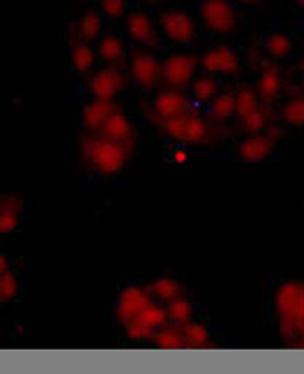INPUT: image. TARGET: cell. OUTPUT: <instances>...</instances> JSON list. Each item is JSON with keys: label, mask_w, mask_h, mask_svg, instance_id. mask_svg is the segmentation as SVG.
<instances>
[{"label": "cell", "mask_w": 304, "mask_h": 374, "mask_svg": "<svg viewBox=\"0 0 304 374\" xmlns=\"http://www.w3.org/2000/svg\"><path fill=\"white\" fill-rule=\"evenodd\" d=\"M130 142L108 141L101 136L87 138L83 143L85 158L92 161L96 169L103 174H114L121 171L130 156Z\"/></svg>", "instance_id": "6da1fadb"}, {"label": "cell", "mask_w": 304, "mask_h": 374, "mask_svg": "<svg viewBox=\"0 0 304 374\" xmlns=\"http://www.w3.org/2000/svg\"><path fill=\"white\" fill-rule=\"evenodd\" d=\"M280 315V327L285 338L291 340L300 333L304 322V284L286 283L276 297Z\"/></svg>", "instance_id": "7a4b0ae2"}, {"label": "cell", "mask_w": 304, "mask_h": 374, "mask_svg": "<svg viewBox=\"0 0 304 374\" xmlns=\"http://www.w3.org/2000/svg\"><path fill=\"white\" fill-rule=\"evenodd\" d=\"M201 17L207 28L218 34H230L236 26V14L227 0H204Z\"/></svg>", "instance_id": "3957f363"}, {"label": "cell", "mask_w": 304, "mask_h": 374, "mask_svg": "<svg viewBox=\"0 0 304 374\" xmlns=\"http://www.w3.org/2000/svg\"><path fill=\"white\" fill-rule=\"evenodd\" d=\"M196 67V58L190 55H172L161 65V76L172 89L189 85Z\"/></svg>", "instance_id": "277c9868"}, {"label": "cell", "mask_w": 304, "mask_h": 374, "mask_svg": "<svg viewBox=\"0 0 304 374\" xmlns=\"http://www.w3.org/2000/svg\"><path fill=\"white\" fill-rule=\"evenodd\" d=\"M125 78L114 67L99 70L90 81V92L96 99L111 101L123 89Z\"/></svg>", "instance_id": "5b68a950"}, {"label": "cell", "mask_w": 304, "mask_h": 374, "mask_svg": "<svg viewBox=\"0 0 304 374\" xmlns=\"http://www.w3.org/2000/svg\"><path fill=\"white\" fill-rule=\"evenodd\" d=\"M151 304V298L143 289L128 288L125 289L117 304V318L122 324H130L132 320L137 318V315L142 312L146 306Z\"/></svg>", "instance_id": "8992f818"}, {"label": "cell", "mask_w": 304, "mask_h": 374, "mask_svg": "<svg viewBox=\"0 0 304 374\" xmlns=\"http://www.w3.org/2000/svg\"><path fill=\"white\" fill-rule=\"evenodd\" d=\"M131 76L139 85L150 89L161 76V65L148 52H137L131 58Z\"/></svg>", "instance_id": "52a82bcc"}, {"label": "cell", "mask_w": 304, "mask_h": 374, "mask_svg": "<svg viewBox=\"0 0 304 374\" xmlns=\"http://www.w3.org/2000/svg\"><path fill=\"white\" fill-rule=\"evenodd\" d=\"M160 21L170 40L176 43H189L194 39L195 26L188 14L181 11H169L163 14Z\"/></svg>", "instance_id": "ba28073f"}, {"label": "cell", "mask_w": 304, "mask_h": 374, "mask_svg": "<svg viewBox=\"0 0 304 374\" xmlns=\"http://www.w3.org/2000/svg\"><path fill=\"white\" fill-rule=\"evenodd\" d=\"M190 102L186 96L178 92H165L160 93L154 102V114L159 117H180L188 114Z\"/></svg>", "instance_id": "9c48e42d"}, {"label": "cell", "mask_w": 304, "mask_h": 374, "mask_svg": "<svg viewBox=\"0 0 304 374\" xmlns=\"http://www.w3.org/2000/svg\"><path fill=\"white\" fill-rule=\"evenodd\" d=\"M274 145H276V141H274L272 136L254 134L241 145V157L245 161H250V163H259V161L270 156L274 149Z\"/></svg>", "instance_id": "30bf717a"}, {"label": "cell", "mask_w": 304, "mask_h": 374, "mask_svg": "<svg viewBox=\"0 0 304 374\" xmlns=\"http://www.w3.org/2000/svg\"><path fill=\"white\" fill-rule=\"evenodd\" d=\"M128 32L132 40L140 45L155 46L157 45V35H155L151 20L143 12H132L128 17Z\"/></svg>", "instance_id": "8fae6325"}, {"label": "cell", "mask_w": 304, "mask_h": 374, "mask_svg": "<svg viewBox=\"0 0 304 374\" xmlns=\"http://www.w3.org/2000/svg\"><path fill=\"white\" fill-rule=\"evenodd\" d=\"M116 113V105L111 101L96 99L92 104H88L84 108L83 121L85 127L90 131H98L102 128V125L107 122L108 117Z\"/></svg>", "instance_id": "7c38bea8"}, {"label": "cell", "mask_w": 304, "mask_h": 374, "mask_svg": "<svg viewBox=\"0 0 304 374\" xmlns=\"http://www.w3.org/2000/svg\"><path fill=\"white\" fill-rule=\"evenodd\" d=\"M98 136L108 138V141H116V142H130L132 131L131 125L127 117L122 113H113L111 114L107 122L102 125V128L98 131Z\"/></svg>", "instance_id": "4fadbf2b"}, {"label": "cell", "mask_w": 304, "mask_h": 374, "mask_svg": "<svg viewBox=\"0 0 304 374\" xmlns=\"http://www.w3.org/2000/svg\"><path fill=\"white\" fill-rule=\"evenodd\" d=\"M281 89V81L277 69L270 67L263 72V75L259 81V94H261L262 101L272 102L277 99Z\"/></svg>", "instance_id": "5bb4252c"}, {"label": "cell", "mask_w": 304, "mask_h": 374, "mask_svg": "<svg viewBox=\"0 0 304 374\" xmlns=\"http://www.w3.org/2000/svg\"><path fill=\"white\" fill-rule=\"evenodd\" d=\"M188 116L184 114L180 117H170V119H165V117H159L155 116L152 119L157 122L160 127L163 128V131L169 136L175 138V141H183L186 142V122H188Z\"/></svg>", "instance_id": "9a60e30c"}, {"label": "cell", "mask_w": 304, "mask_h": 374, "mask_svg": "<svg viewBox=\"0 0 304 374\" xmlns=\"http://www.w3.org/2000/svg\"><path fill=\"white\" fill-rule=\"evenodd\" d=\"M19 201L16 198H3L2 211H0V230L2 233H10L19 224Z\"/></svg>", "instance_id": "2e32d148"}, {"label": "cell", "mask_w": 304, "mask_h": 374, "mask_svg": "<svg viewBox=\"0 0 304 374\" xmlns=\"http://www.w3.org/2000/svg\"><path fill=\"white\" fill-rule=\"evenodd\" d=\"M181 329L186 338V349H204L209 342V333L203 326L188 321L181 324Z\"/></svg>", "instance_id": "e0dca14e"}, {"label": "cell", "mask_w": 304, "mask_h": 374, "mask_svg": "<svg viewBox=\"0 0 304 374\" xmlns=\"http://www.w3.org/2000/svg\"><path fill=\"white\" fill-rule=\"evenodd\" d=\"M281 117L289 125L304 127V96H295L281 107Z\"/></svg>", "instance_id": "ac0fdd59"}, {"label": "cell", "mask_w": 304, "mask_h": 374, "mask_svg": "<svg viewBox=\"0 0 304 374\" xmlns=\"http://www.w3.org/2000/svg\"><path fill=\"white\" fill-rule=\"evenodd\" d=\"M154 341L161 349L168 350L186 349V338H184V333L178 332L175 329L159 330V332L154 335Z\"/></svg>", "instance_id": "d6986e66"}, {"label": "cell", "mask_w": 304, "mask_h": 374, "mask_svg": "<svg viewBox=\"0 0 304 374\" xmlns=\"http://www.w3.org/2000/svg\"><path fill=\"white\" fill-rule=\"evenodd\" d=\"M234 113H236V96L233 93L222 94V96L214 99L210 110V116L218 122L227 121L228 117L233 116Z\"/></svg>", "instance_id": "ffe728a7"}, {"label": "cell", "mask_w": 304, "mask_h": 374, "mask_svg": "<svg viewBox=\"0 0 304 374\" xmlns=\"http://www.w3.org/2000/svg\"><path fill=\"white\" fill-rule=\"evenodd\" d=\"M259 110V98L251 89H242L236 94V114L243 119Z\"/></svg>", "instance_id": "44dd1931"}, {"label": "cell", "mask_w": 304, "mask_h": 374, "mask_svg": "<svg viewBox=\"0 0 304 374\" xmlns=\"http://www.w3.org/2000/svg\"><path fill=\"white\" fill-rule=\"evenodd\" d=\"M99 55L108 63L121 61L123 56L122 41L114 35H107L105 39L99 43Z\"/></svg>", "instance_id": "7402d4cb"}, {"label": "cell", "mask_w": 304, "mask_h": 374, "mask_svg": "<svg viewBox=\"0 0 304 374\" xmlns=\"http://www.w3.org/2000/svg\"><path fill=\"white\" fill-rule=\"evenodd\" d=\"M101 19L98 14L94 11H88L85 16L79 20L78 23V32L81 35V39L85 41L93 40L96 35L101 32Z\"/></svg>", "instance_id": "603a6c76"}, {"label": "cell", "mask_w": 304, "mask_h": 374, "mask_svg": "<svg viewBox=\"0 0 304 374\" xmlns=\"http://www.w3.org/2000/svg\"><path fill=\"white\" fill-rule=\"evenodd\" d=\"M166 318H169L166 309H163V307L155 306L151 303L150 306H146L145 309L137 315L136 320H140L142 322H145V324L152 327L154 330H157L161 326H165Z\"/></svg>", "instance_id": "cb8c5ba5"}, {"label": "cell", "mask_w": 304, "mask_h": 374, "mask_svg": "<svg viewBox=\"0 0 304 374\" xmlns=\"http://www.w3.org/2000/svg\"><path fill=\"white\" fill-rule=\"evenodd\" d=\"M72 61L78 72H87L93 65L94 54L84 43H77L72 50Z\"/></svg>", "instance_id": "d4e9b609"}, {"label": "cell", "mask_w": 304, "mask_h": 374, "mask_svg": "<svg viewBox=\"0 0 304 374\" xmlns=\"http://www.w3.org/2000/svg\"><path fill=\"white\" fill-rule=\"evenodd\" d=\"M152 291L155 295L168 303L180 297V286H178L176 282L170 280V278H160V280L152 284Z\"/></svg>", "instance_id": "484cf974"}, {"label": "cell", "mask_w": 304, "mask_h": 374, "mask_svg": "<svg viewBox=\"0 0 304 374\" xmlns=\"http://www.w3.org/2000/svg\"><path fill=\"white\" fill-rule=\"evenodd\" d=\"M166 312L169 318H172L178 324H184V322H188L190 318L192 306L186 300L178 297L169 303Z\"/></svg>", "instance_id": "4316f807"}, {"label": "cell", "mask_w": 304, "mask_h": 374, "mask_svg": "<svg viewBox=\"0 0 304 374\" xmlns=\"http://www.w3.org/2000/svg\"><path fill=\"white\" fill-rule=\"evenodd\" d=\"M292 43L283 34H272L268 40H266V49L268 52L276 58H283L291 52Z\"/></svg>", "instance_id": "83f0119b"}, {"label": "cell", "mask_w": 304, "mask_h": 374, "mask_svg": "<svg viewBox=\"0 0 304 374\" xmlns=\"http://www.w3.org/2000/svg\"><path fill=\"white\" fill-rule=\"evenodd\" d=\"M207 136V127L203 119H199L196 116H188L186 122V142L196 143L201 142L203 138Z\"/></svg>", "instance_id": "f1b7e54d"}, {"label": "cell", "mask_w": 304, "mask_h": 374, "mask_svg": "<svg viewBox=\"0 0 304 374\" xmlns=\"http://www.w3.org/2000/svg\"><path fill=\"white\" fill-rule=\"evenodd\" d=\"M218 52V61H219V72L222 73H234L239 69V61H237V56L228 46H219L216 49Z\"/></svg>", "instance_id": "f546056e"}, {"label": "cell", "mask_w": 304, "mask_h": 374, "mask_svg": "<svg viewBox=\"0 0 304 374\" xmlns=\"http://www.w3.org/2000/svg\"><path fill=\"white\" fill-rule=\"evenodd\" d=\"M194 94L198 101H210L216 94V83L212 78L198 79L194 85Z\"/></svg>", "instance_id": "4dcf8cb0"}, {"label": "cell", "mask_w": 304, "mask_h": 374, "mask_svg": "<svg viewBox=\"0 0 304 374\" xmlns=\"http://www.w3.org/2000/svg\"><path fill=\"white\" fill-rule=\"evenodd\" d=\"M125 327H127V333L132 340H148V338H154V335H155V330L140 320H132L130 324H127Z\"/></svg>", "instance_id": "1f68e13d"}, {"label": "cell", "mask_w": 304, "mask_h": 374, "mask_svg": "<svg viewBox=\"0 0 304 374\" xmlns=\"http://www.w3.org/2000/svg\"><path fill=\"white\" fill-rule=\"evenodd\" d=\"M17 282L16 277H14L10 271H5L2 273V278H0V298L2 302H8L14 295L17 294Z\"/></svg>", "instance_id": "d6a6232c"}, {"label": "cell", "mask_w": 304, "mask_h": 374, "mask_svg": "<svg viewBox=\"0 0 304 374\" xmlns=\"http://www.w3.org/2000/svg\"><path fill=\"white\" fill-rule=\"evenodd\" d=\"M242 125H243V129H245L248 134H259L265 128L266 117L261 110H257V112H254L253 114L243 117Z\"/></svg>", "instance_id": "836d02e7"}, {"label": "cell", "mask_w": 304, "mask_h": 374, "mask_svg": "<svg viewBox=\"0 0 304 374\" xmlns=\"http://www.w3.org/2000/svg\"><path fill=\"white\" fill-rule=\"evenodd\" d=\"M102 10L108 17L119 19L125 11V2L123 0H101Z\"/></svg>", "instance_id": "e575fe53"}, {"label": "cell", "mask_w": 304, "mask_h": 374, "mask_svg": "<svg viewBox=\"0 0 304 374\" xmlns=\"http://www.w3.org/2000/svg\"><path fill=\"white\" fill-rule=\"evenodd\" d=\"M203 67L207 72H219V61H218V52L216 49L209 50L204 56H203Z\"/></svg>", "instance_id": "d590c367"}, {"label": "cell", "mask_w": 304, "mask_h": 374, "mask_svg": "<svg viewBox=\"0 0 304 374\" xmlns=\"http://www.w3.org/2000/svg\"><path fill=\"white\" fill-rule=\"evenodd\" d=\"M186 158H188V154L184 151H178L175 154V161H178V163H183V161H186Z\"/></svg>", "instance_id": "8d00e7d4"}, {"label": "cell", "mask_w": 304, "mask_h": 374, "mask_svg": "<svg viewBox=\"0 0 304 374\" xmlns=\"http://www.w3.org/2000/svg\"><path fill=\"white\" fill-rule=\"evenodd\" d=\"M296 3H298V5H301V6H303V8H304V0H296Z\"/></svg>", "instance_id": "74e56055"}, {"label": "cell", "mask_w": 304, "mask_h": 374, "mask_svg": "<svg viewBox=\"0 0 304 374\" xmlns=\"http://www.w3.org/2000/svg\"><path fill=\"white\" fill-rule=\"evenodd\" d=\"M148 2H155V0H148Z\"/></svg>", "instance_id": "f35d334b"}, {"label": "cell", "mask_w": 304, "mask_h": 374, "mask_svg": "<svg viewBox=\"0 0 304 374\" xmlns=\"http://www.w3.org/2000/svg\"><path fill=\"white\" fill-rule=\"evenodd\" d=\"M303 67H304V63H303Z\"/></svg>", "instance_id": "ab89813d"}]
</instances>
